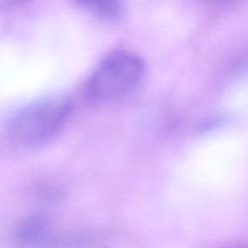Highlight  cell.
I'll return each mask as SVG.
<instances>
[{"instance_id":"cell-6","label":"cell","mask_w":248,"mask_h":248,"mask_svg":"<svg viewBox=\"0 0 248 248\" xmlns=\"http://www.w3.org/2000/svg\"><path fill=\"white\" fill-rule=\"evenodd\" d=\"M207 2H211V3H215V4H229V3H232L235 2L237 0H204Z\"/></svg>"},{"instance_id":"cell-4","label":"cell","mask_w":248,"mask_h":248,"mask_svg":"<svg viewBox=\"0 0 248 248\" xmlns=\"http://www.w3.org/2000/svg\"><path fill=\"white\" fill-rule=\"evenodd\" d=\"M75 3L102 19H116L124 11L123 0H74Z\"/></svg>"},{"instance_id":"cell-1","label":"cell","mask_w":248,"mask_h":248,"mask_svg":"<svg viewBox=\"0 0 248 248\" xmlns=\"http://www.w3.org/2000/svg\"><path fill=\"white\" fill-rule=\"evenodd\" d=\"M72 109V101L66 95L56 94L37 100L13 116L9 124L10 135L25 146L46 143L64 127Z\"/></svg>"},{"instance_id":"cell-5","label":"cell","mask_w":248,"mask_h":248,"mask_svg":"<svg viewBox=\"0 0 248 248\" xmlns=\"http://www.w3.org/2000/svg\"><path fill=\"white\" fill-rule=\"evenodd\" d=\"M30 0H0V10L9 11L25 5Z\"/></svg>"},{"instance_id":"cell-2","label":"cell","mask_w":248,"mask_h":248,"mask_svg":"<svg viewBox=\"0 0 248 248\" xmlns=\"http://www.w3.org/2000/svg\"><path fill=\"white\" fill-rule=\"evenodd\" d=\"M140 56L129 50L108 54L95 69L87 82V92L96 100H110L133 90L143 75Z\"/></svg>"},{"instance_id":"cell-3","label":"cell","mask_w":248,"mask_h":248,"mask_svg":"<svg viewBox=\"0 0 248 248\" xmlns=\"http://www.w3.org/2000/svg\"><path fill=\"white\" fill-rule=\"evenodd\" d=\"M52 232V225L46 215L32 214L20 222L16 235L24 245L39 247L51 239Z\"/></svg>"}]
</instances>
